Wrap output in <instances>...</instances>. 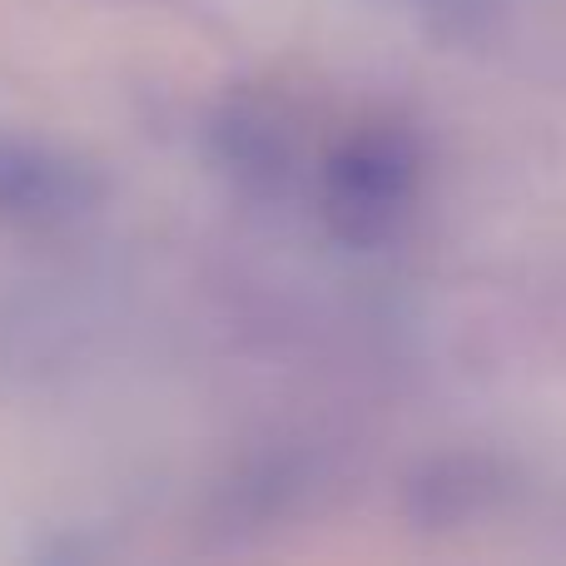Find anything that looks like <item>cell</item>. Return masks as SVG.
Wrapping results in <instances>:
<instances>
[{
    "label": "cell",
    "instance_id": "1",
    "mask_svg": "<svg viewBox=\"0 0 566 566\" xmlns=\"http://www.w3.org/2000/svg\"><path fill=\"white\" fill-rule=\"evenodd\" d=\"M418 189V149L398 129H363L328 159V219L353 244H382Z\"/></svg>",
    "mask_w": 566,
    "mask_h": 566
},
{
    "label": "cell",
    "instance_id": "2",
    "mask_svg": "<svg viewBox=\"0 0 566 566\" xmlns=\"http://www.w3.org/2000/svg\"><path fill=\"white\" fill-rule=\"evenodd\" d=\"M95 199L99 179L80 159L25 135H0V219L6 224H70L90 214Z\"/></svg>",
    "mask_w": 566,
    "mask_h": 566
}]
</instances>
